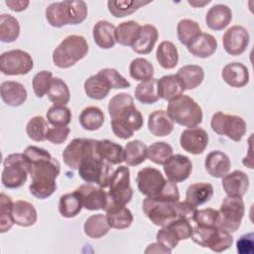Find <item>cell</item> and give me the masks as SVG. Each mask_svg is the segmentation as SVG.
Here are the masks:
<instances>
[{"mask_svg":"<svg viewBox=\"0 0 254 254\" xmlns=\"http://www.w3.org/2000/svg\"><path fill=\"white\" fill-rule=\"evenodd\" d=\"M113 134L120 139H129L143 127L144 119L135 107L133 97L125 92L115 94L108 102Z\"/></svg>","mask_w":254,"mask_h":254,"instance_id":"1","label":"cell"},{"mask_svg":"<svg viewBox=\"0 0 254 254\" xmlns=\"http://www.w3.org/2000/svg\"><path fill=\"white\" fill-rule=\"evenodd\" d=\"M145 215L156 226H165L178 218L192 220L196 207L185 201H167L147 196L143 200Z\"/></svg>","mask_w":254,"mask_h":254,"instance_id":"2","label":"cell"},{"mask_svg":"<svg viewBox=\"0 0 254 254\" xmlns=\"http://www.w3.org/2000/svg\"><path fill=\"white\" fill-rule=\"evenodd\" d=\"M23 154L28 163L31 183H56L61 165L47 150L31 145L24 150Z\"/></svg>","mask_w":254,"mask_h":254,"instance_id":"3","label":"cell"},{"mask_svg":"<svg viewBox=\"0 0 254 254\" xmlns=\"http://www.w3.org/2000/svg\"><path fill=\"white\" fill-rule=\"evenodd\" d=\"M79 177L86 183H95L98 187L106 189L113 174L112 165L101 158L97 151L96 140L92 139L90 148L81 161L78 169Z\"/></svg>","mask_w":254,"mask_h":254,"instance_id":"4","label":"cell"},{"mask_svg":"<svg viewBox=\"0 0 254 254\" xmlns=\"http://www.w3.org/2000/svg\"><path fill=\"white\" fill-rule=\"evenodd\" d=\"M46 19L55 28L77 25L87 17V5L82 0H65L51 3L46 8Z\"/></svg>","mask_w":254,"mask_h":254,"instance_id":"5","label":"cell"},{"mask_svg":"<svg viewBox=\"0 0 254 254\" xmlns=\"http://www.w3.org/2000/svg\"><path fill=\"white\" fill-rule=\"evenodd\" d=\"M88 53V44L83 36L65 37L53 52V63L60 68H68L82 60Z\"/></svg>","mask_w":254,"mask_h":254,"instance_id":"6","label":"cell"},{"mask_svg":"<svg viewBox=\"0 0 254 254\" xmlns=\"http://www.w3.org/2000/svg\"><path fill=\"white\" fill-rule=\"evenodd\" d=\"M167 112L174 122L188 127H196L202 121V109L199 104L189 95H180L169 101Z\"/></svg>","mask_w":254,"mask_h":254,"instance_id":"7","label":"cell"},{"mask_svg":"<svg viewBox=\"0 0 254 254\" xmlns=\"http://www.w3.org/2000/svg\"><path fill=\"white\" fill-rule=\"evenodd\" d=\"M1 175L2 185L7 189H18L28 179V163L23 153H13L5 157Z\"/></svg>","mask_w":254,"mask_h":254,"instance_id":"8","label":"cell"},{"mask_svg":"<svg viewBox=\"0 0 254 254\" xmlns=\"http://www.w3.org/2000/svg\"><path fill=\"white\" fill-rule=\"evenodd\" d=\"M108 188L106 208L112 204L126 205L130 202L133 196V190L130 186V171L128 167L119 166L113 171Z\"/></svg>","mask_w":254,"mask_h":254,"instance_id":"9","label":"cell"},{"mask_svg":"<svg viewBox=\"0 0 254 254\" xmlns=\"http://www.w3.org/2000/svg\"><path fill=\"white\" fill-rule=\"evenodd\" d=\"M211 129L218 135L226 136L234 142H239L247 131L245 120L238 115L217 111L211 116Z\"/></svg>","mask_w":254,"mask_h":254,"instance_id":"10","label":"cell"},{"mask_svg":"<svg viewBox=\"0 0 254 254\" xmlns=\"http://www.w3.org/2000/svg\"><path fill=\"white\" fill-rule=\"evenodd\" d=\"M245 212V204L242 197L226 196L222 200L219 213L218 228L228 232H235L241 225Z\"/></svg>","mask_w":254,"mask_h":254,"instance_id":"11","label":"cell"},{"mask_svg":"<svg viewBox=\"0 0 254 254\" xmlns=\"http://www.w3.org/2000/svg\"><path fill=\"white\" fill-rule=\"evenodd\" d=\"M192 226L188 218H178L171 223L162 226L157 232L156 238L159 243L166 248L173 250L177 247L181 240L190 238Z\"/></svg>","mask_w":254,"mask_h":254,"instance_id":"12","label":"cell"},{"mask_svg":"<svg viewBox=\"0 0 254 254\" xmlns=\"http://www.w3.org/2000/svg\"><path fill=\"white\" fill-rule=\"evenodd\" d=\"M34 62L29 53L23 50H11L1 54L0 70L5 75H23L29 73Z\"/></svg>","mask_w":254,"mask_h":254,"instance_id":"13","label":"cell"},{"mask_svg":"<svg viewBox=\"0 0 254 254\" xmlns=\"http://www.w3.org/2000/svg\"><path fill=\"white\" fill-rule=\"evenodd\" d=\"M139 191L149 197L156 198L161 195L169 184L164 175L156 168L145 167L141 169L136 177Z\"/></svg>","mask_w":254,"mask_h":254,"instance_id":"14","label":"cell"},{"mask_svg":"<svg viewBox=\"0 0 254 254\" xmlns=\"http://www.w3.org/2000/svg\"><path fill=\"white\" fill-rule=\"evenodd\" d=\"M250 41L249 32L240 25H234L228 28L222 37V44L225 52L230 56L242 55Z\"/></svg>","mask_w":254,"mask_h":254,"instance_id":"15","label":"cell"},{"mask_svg":"<svg viewBox=\"0 0 254 254\" xmlns=\"http://www.w3.org/2000/svg\"><path fill=\"white\" fill-rule=\"evenodd\" d=\"M78 195L82 207L87 210H105L108 202L107 191L103 188L95 187L89 183L79 186L74 190Z\"/></svg>","mask_w":254,"mask_h":254,"instance_id":"16","label":"cell"},{"mask_svg":"<svg viewBox=\"0 0 254 254\" xmlns=\"http://www.w3.org/2000/svg\"><path fill=\"white\" fill-rule=\"evenodd\" d=\"M181 147L192 155H200L208 145V134L203 128L191 127L184 130L180 137Z\"/></svg>","mask_w":254,"mask_h":254,"instance_id":"17","label":"cell"},{"mask_svg":"<svg viewBox=\"0 0 254 254\" xmlns=\"http://www.w3.org/2000/svg\"><path fill=\"white\" fill-rule=\"evenodd\" d=\"M163 166L168 180L176 184L186 181L192 171L190 159L181 154L173 155Z\"/></svg>","mask_w":254,"mask_h":254,"instance_id":"18","label":"cell"},{"mask_svg":"<svg viewBox=\"0 0 254 254\" xmlns=\"http://www.w3.org/2000/svg\"><path fill=\"white\" fill-rule=\"evenodd\" d=\"M92 139L74 138L72 139L63 152V160L64 164L72 169L77 170L81 161L87 154Z\"/></svg>","mask_w":254,"mask_h":254,"instance_id":"19","label":"cell"},{"mask_svg":"<svg viewBox=\"0 0 254 254\" xmlns=\"http://www.w3.org/2000/svg\"><path fill=\"white\" fill-rule=\"evenodd\" d=\"M221 179L222 188L228 196L242 197L248 190L249 178L240 170L228 173Z\"/></svg>","mask_w":254,"mask_h":254,"instance_id":"20","label":"cell"},{"mask_svg":"<svg viewBox=\"0 0 254 254\" xmlns=\"http://www.w3.org/2000/svg\"><path fill=\"white\" fill-rule=\"evenodd\" d=\"M204 167L206 172L212 178L219 179L229 173L231 162L227 154L222 151L215 150L207 154L204 161Z\"/></svg>","mask_w":254,"mask_h":254,"instance_id":"21","label":"cell"},{"mask_svg":"<svg viewBox=\"0 0 254 254\" xmlns=\"http://www.w3.org/2000/svg\"><path fill=\"white\" fill-rule=\"evenodd\" d=\"M0 94L2 100L9 106L17 107L22 105L28 96L25 86L18 81L7 80L1 83Z\"/></svg>","mask_w":254,"mask_h":254,"instance_id":"22","label":"cell"},{"mask_svg":"<svg viewBox=\"0 0 254 254\" xmlns=\"http://www.w3.org/2000/svg\"><path fill=\"white\" fill-rule=\"evenodd\" d=\"M232 20L231 9L224 4H215L210 7L205 15L207 27L213 31H221L226 28Z\"/></svg>","mask_w":254,"mask_h":254,"instance_id":"23","label":"cell"},{"mask_svg":"<svg viewBox=\"0 0 254 254\" xmlns=\"http://www.w3.org/2000/svg\"><path fill=\"white\" fill-rule=\"evenodd\" d=\"M222 78L231 87L240 88L245 86L249 82V70L241 63H230L224 65L222 72Z\"/></svg>","mask_w":254,"mask_h":254,"instance_id":"24","label":"cell"},{"mask_svg":"<svg viewBox=\"0 0 254 254\" xmlns=\"http://www.w3.org/2000/svg\"><path fill=\"white\" fill-rule=\"evenodd\" d=\"M148 130L156 137H165L174 130V121L165 110H155L148 117Z\"/></svg>","mask_w":254,"mask_h":254,"instance_id":"25","label":"cell"},{"mask_svg":"<svg viewBox=\"0 0 254 254\" xmlns=\"http://www.w3.org/2000/svg\"><path fill=\"white\" fill-rule=\"evenodd\" d=\"M217 46V41L212 35L201 32V34L187 48L192 56L199 59H206L211 57L216 52Z\"/></svg>","mask_w":254,"mask_h":254,"instance_id":"26","label":"cell"},{"mask_svg":"<svg viewBox=\"0 0 254 254\" xmlns=\"http://www.w3.org/2000/svg\"><path fill=\"white\" fill-rule=\"evenodd\" d=\"M11 212L14 223L24 227L34 225L38 218L36 208L27 200L20 199L13 202Z\"/></svg>","mask_w":254,"mask_h":254,"instance_id":"27","label":"cell"},{"mask_svg":"<svg viewBox=\"0 0 254 254\" xmlns=\"http://www.w3.org/2000/svg\"><path fill=\"white\" fill-rule=\"evenodd\" d=\"M115 26L106 20L96 22L92 28V36L95 44L104 50L114 47L115 41Z\"/></svg>","mask_w":254,"mask_h":254,"instance_id":"28","label":"cell"},{"mask_svg":"<svg viewBox=\"0 0 254 254\" xmlns=\"http://www.w3.org/2000/svg\"><path fill=\"white\" fill-rule=\"evenodd\" d=\"M158 38V29L154 25L145 24L141 27L140 35L131 48L135 53L139 55L150 54L153 51Z\"/></svg>","mask_w":254,"mask_h":254,"instance_id":"29","label":"cell"},{"mask_svg":"<svg viewBox=\"0 0 254 254\" xmlns=\"http://www.w3.org/2000/svg\"><path fill=\"white\" fill-rule=\"evenodd\" d=\"M157 90L160 98L171 101L185 91L183 83L176 74L164 75L157 81Z\"/></svg>","mask_w":254,"mask_h":254,"instance_id":"30","label":"cell"},{"mask_svg":"<svg viewBox=\"0 0 254 254\" xmlns=\"http://www.w3.org/2000/svg\"><path fill=\"white\" fill-rule=\"evenodd\" d=\"M106 217L111 228L125 229L133 222V214L126 205L112 204L106 208Z\"/></svg>","mask_w":254,"mask_h":254,"instance_id":"31","label":"cell"},{"mask_svg":"<svg viewBox=\"0 0 254 254\" xmlns=\"http://www.w3.org/2000/svg\"><path fill=\"white\" fill-rule=\"evenodd\" d=\"M176 75L183 83L185 90H190L201 84L204 78V70L198 64H186L178 70Z\"/></svg>","mask_w":254,"mask_h":254,"instance_id":"32","label":"cell"},{"mask_svg":"<svg viewBox=\"0 0 254 254\" xmlns=\"http://www.w3.org/2000/svg\"><path fill=\"white\" fill-rule=\"evenodd\" d=\"M213 195V187L209 183H194L188 187L186 201L193 206L206 203Z\"/></svg>","mask_w":254,"mask_h":254,"instance_id":"33","label":"cell"},{"mask_svg":"<svg viewBox=\"0 0 254 254\" xmlns=\"http://www.w3.org/2000/svg\"><path fill=\"white\" fill-rule=\"evenodd\" d=\"M96 147L103 160L111 165H119L124 162V148L111 140H96Z\"/></svg>","mask_w":254,"mask_h":254,"instance_id":"34","label":"cell"},{"mask_svg":"<svg viewBox=\"0 0 254 254\" xmlns=\"http://www.w3.org/2000/svg\"><path fill=\"white\" fill-rule=\"evenodd\" d=\"M141 27L142 26L139 23L133 20L120 23L115 28L116 43L121 46L132 47L140 35Z\"/></svg>","mask_w":254,"mask_h":254,"instance_id":"35","label":"cell"},{"mask_svg":"<svg viewBox=\"0 0 254 254\" xmlns=\"http://www.w3.org/2000/svg\"><path fill=\"white\" fill-rule=\"evenodd\" d=\"M83 87L85 94L94 100L104 99L111 89L107 80L98 72L85 79Z\"/></svg>","mask_w":254,"mask_h":254,"instance_id":"36","label":"cell"},{"mask_svg":"<svg viewBox=\"0 0 254 254\" xmlns=\"http://www.w3.org/2000/svg\"><path fill=\"white\" fill-rule=\"evenodd\" d=\"M156 60L163 68H174L179 63V52L176 45L170 41L161 42L156 51Z\"/></svg>","mask_w":254,"mask_h":254,"instance_id":"37","label":"cell"},{"mask_svg":"<svg viewBox=\"0 0 254 254\" xmlns=\"http://www.w3.org/2000/svg\"><path fill=\"white\" fill-rule=\"evenodd\" d=\"M110 228L111 227L108 223L106 214L103 213L90 215L89 217H87L83 224L84 233L92 239H98L103 237L108 233Z\"/></svg>","mask_w":254,"mask_h":254,"instance_id":"38","label":"cell"},{"mask_svg":"<svg viewBox=\"0 0 254 254\" xmlns=\"http://www.w3.org/2000/svg\"><path fill=\"white\" fill-rule=\"evenodd\" d=\"M151 1L142 0H109L107 7L109 13L115 18H123L136 12L139 8L150 4Z\"/></svg>","mask_w":254,"mask_h":254,"instance_id":"39","label":"cell"},{"mask_svg":"<svg viewBox=\"0 0 254 254\" xmlns=\"http://www.w3.org/2000/svg\"><path fill=\"white\" fill-rule=\"evenodd\" d=\"M147 145L141 140L128 142L124 147V162L127 166H138L147 158Z\"/></svg>","mask_w":254,"mask_h":254,"instance_id":"40","label":"cell"},{"mask_svg":"<svg viewBox=\"0 0 254 254\" xmlns=\"http://www.w3.org/2000/svg\"><path fill=\"white\" fill-rule=\"evenodd\" d=\"M79 123L84 130L95 131L104 123V113L97 106L85 107L79 114Z\"/></svg>","mask_w":254,"mask_h":254,"instance_id":"41","label":"cell"},{"mask_svg":"<svg viewBox=\"0 0 254 254\" xmlns=\"http://www.w3.org/2000/svg\"><path fill=\"white\" fill-rule=\"evenodd\" d=\"M157 78H150L141 81L135 88V98L143 104H153L157 102L160 97L157 90Z\"/></svg>","mask_w":254,"mask_h":254,"instance_id":"42","label":"cell"},{"mask_svg":"<svg viewBox=\"0 0 254 254\" xmlns=\"http://www.w3.org/2000/svg\"><path fill=\"white\" fill-rule=\"evenodd\" d=\"M20 35V24L18 20L10 14L0 15V41L12 43Z\"/></svg>","mask_w":254,"mask_h":254,"instance_id":"43","label":"cell"},{"mask_svg":"<svg viewBox=\"0 0 254 254\" xmlns=\"http://www.w3.org/2000/svg\"><path fill=\"white\" fill-rule=\"evenodd\" d=\"M201 34L197 22L190 19H182L177 25V36L179 41L188 47L195 38Z\"/></svg>","mask_w":254,"mask_h":254,"instance_id":"44","label":"cell"},{"mask_svg":"<svg viewBox=\"0 0 254 254\" xmlns=\"http://www.w3.org/2000/svg\"><path fill=\"white\" fill-rule=\"evenodd\" d=\"M47 95L54 105H65L70 99L69 88L67 84L60 77L53 78Z\"/></svg>","mask_w":254,"mask_h":254,"instance_id":"45","label":"cell"},{"mask_svg":"<svg viewBox=\"0 0 254 254\" xmlns=\"http://www.w3.org/2000/svg\"><path fill=\"white\" fill-rule=\"evenodd\" d=\"M82 208V203L75 191L64 193L60 197L59 212L65 218L76 216Z\"/></svg>","mask_w":254,"mask_h":254,"instance_id":"46","label":"cell"},{"mask_svg":"<svg viewBox=\"0 0 254 254\" xmlns=\"http://www.w3.org/2000/svg\"><path fill=\"white\" fill-rule=\"evenodd\" d=\"M233 244V236L230 234V232L215 228L208 239L206 240L205 247L209 248L213 252H223L230 248Z\"/></svg>","mask_w":254,"mask_h":254,"instance_id":"47","label":"cell"},{"mask_svg":"<svg viewBox=\"0 0 254 254\" xmlns=\"http://www.w3.org/2000/svg\"><path fill=\"white\" fill-rule=\"evenodd\" d=\"M129 73L130 76L135 80H148L154 76V66L147 59L136 58L130 63Z\"/></svg>","mask_w":254,"mask_h":254,"instance_id":"48","label":"cell"},{"mask_svg":"<svg viewBox=\"0 0 254 254\" xmlns=\"http://www.w3.org/2000/svg\"><path fill=\"white\" fill-rule=\"evenodd\" d=\"M173 156V148L164 141L152 143L147 148V157L157 165H164Z\"/></svg>","mask_w":254,"mask_h":254,"instance_id":"49","label":"cell"},{"mask_svg":"<svg viewBox=\"0 0 254 254\" xmlns=\"http://www.w3.org/2000/svg\"><path fill=\"white\" fill-rule=\"evenodd\" d=\"M48 130V123L42 116L32 117L26 126V133L28 137L35 142H43L47 140Z\"/></svg>","mask_w":254,"mask_h":254,"instance_id":"50","label":"cell"},{"mask_svg":"<svg viewBox=\"0 0 254 254\" xmlns=\"http://www.w3.org/2000/svg\"><path fill=\"white\" fill-rule=\"evenodd\" d=\"M46 117L53 126H67L71 121V111L65 105H53L48 109Z\"/></svg>","mask_w":254,"mask_h":254,"instance_id":"51","label":"cell"},{"mask_svg":"<svg viewBox=\"0 0 254 254\" xmlns=\"http://www.w3.org/2000/svg\"><path fill=\"white\" fill-rule=\"evenodd\" d=\"M13 201L10 196L2 192L0 194V232L5 233L9 231L14 223L12 218Z\"/></svg>","mask_w":254,"mask_h":254,"instance_id":"52","label":"cell"},{"mask_svg":"<svg viewBox=\"0 0 254 254\" xmlns=\"http://www.w3.org/2000/svg\"><path fill=\"white\" fill-rule=\"evenodd\" d=\"M192 220L195 222V225L197 226L218 228L219 213L218 210L210 207L196 209Z\"/></svg>","mask_w":254,"mask_h":254,"instance_id":"53","label":"cell"},{"mask_svg":"<svg viewBox=\"0 0 254 254\" xmlns=\"http://www.w3.org/2000/svg\"><path fill=\"white\" fill-rule=\"evenodd\" d=\"M54 76L50 70H41L37 72L32 80V86L34 93L37 97H43L47 94Z\"/></svg>","mask_w":254,"mask_h":254,"instance_id":"54","label":"cell"},{"mask_svg":"<svg viewBox=\"0 0 254 254\" xmlns=\"http://www.w3.org/2000/svg\"><path fill=\"white\" fill-rule=\"evenodd\" d=\"M100 75H102L108 82L111 88L118 89V88H128L130 87V82L122 76L119 71L112 67H106L102 68L98 71Z\"/></svg>","mask_w":254,"mask_h":254,"instance_id":"55","label":"cell"},{"mask_svg":"<svg viewBox=\"0 0 254 254\" xmlns=\"http://www.w3.org/2000/svg\"><path fill=\"white\" fill-rule=\"evenodd\" d=\"M69 132L70 129L67 126L51 127L47 133V140L54 144H62L67 139Z\"/></svg>","mask_w":254,"mask_h":254,"instance_id":"56","label":"cell"},{"mask_svg":"<svg viewBox=\"0 0 254 254\" xmlns=\"http://www.w3.org/2000/svg\"><path fill=\"white\" fill-rule=\"evenodd\" d=\"M236 249L240 254H252L254 250V234L249 232L241 235L236 243Z\"/></svg>","mask_w":254,"mask_h":254,"instance_id":"57","label":"cell"},{"mask_svg":"<svg viewBox=\"0 0 254 254\" xmlns=\"http://www.w3.org/2000/svg\"><path fill=\"white\" fill-rule=\"evenodd\" d=\"M5 4L12 11L22 12L25 9H27L30 2L28 0H6Z\"/></svg>","mask_w":254,"mask_h":254,"instance_id":"58","label":"cell"},{"mask_svg":"<svg viewBox=\"0 0 254 254\" xmlns=\"http://www.w3.org/2000/svg\"><path fill=\"white\" fill-rule=\"evenodd\" d=\"M172 250L166 248L164 245L159 243L158 241L148 245L145 250V253H171Z\"/></svg>","mask_w":254,"mask_h":254,"instance_id":"59","label":"cell"},{"mask_svg":"<svg viewBox=\"0 0 254 254\" xmlns=\"http://www.w3.org/2000/svg\"><path fill=\"white\" fill-rule=\"evenodd\" d=\"M209 2H210V1H203V2L199 3V2H195V1H188V3H189L190 5H191V6H193V7H201V6H203V5L208 4Z\"/></svg>","mask_w":254,"mask_h":254,"instance_id":"60","label":"cell"}]
</instances>
